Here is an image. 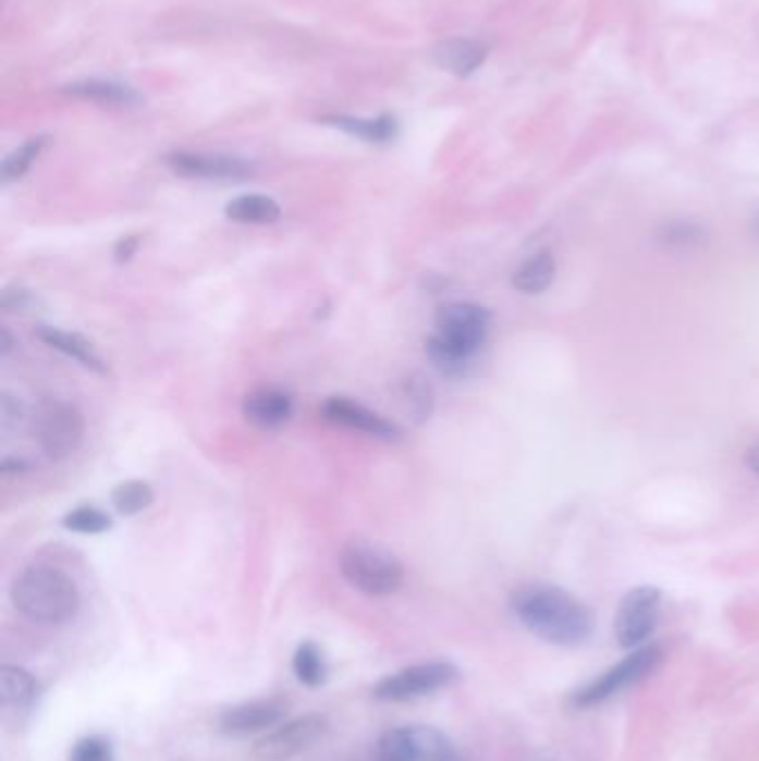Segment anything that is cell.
Listing matches in <instances>:
<instances>
[{
    "mask_svg": "<svg viewBox=\"0 0 759 761\" xmlns=\"http://www.w3.org/2000/svg\"><path fill=\"white\" fill-rule=\"evenodd\" d=\"M511 607L526 630L552 646H579L588 641L595 630L590 607L556 586H524L513 594Z\"/></svg>",
    "mask_w": 759,
    "mask_h": 761,
    "instance_id": "1",
    "label": "cell"
},
{
    "mask_svg": "<svg viewBox=\"0 0 759 761\" xmlns=\"http://www.w3.org/2000/svg\"><path fill=\"white\" fill-rule=\"evenodd\" d=\"M490 332V312L477 303H448L437 312V332L426 341V357L445 377H464Z\"/></svg>",
    "mask_w": 759,
    "mask_h": 761,
    "instance_id": "2",
    "label": "cell"
},
{
    "mask_svg": "<svg viewBox=\"0 0 759 761\" xmlns=\"http://www.w3.org/2000/svg\"><path fill=\"white\" fill-rule=\"evenodd\" d=\"M12 601L27 619L59 626L78 613L81 594L72 577L63 570L32 566L16 577Z\"/></svg>",
    "mask_w": 759,
    "mask_h": 761,
    "instance_id": "3",
    "label": "cell"
},
{
    "mask_svg": "<svg viewBox=\"0 0 759 761\" xmlns=\"http://www.w3.org/2000/svg\"><path fill=\"white\" fill-rule=\"evenodd\" d=\"M343 579L370 597L394 594L403 584V568L381 548L368 543H350L339 554Z\"/></svg>",
    "mask_w": 759,
    "mask_h": 761,
    "instance_id": "4",
    "label": "cell"
},
{
    "mask_svg": "<svg viewBox=\"0 0 759 761\" xmlns=\"http://www.w3.org/2000/svg\"><path fill=\"white\" fill-rule=\"evenodd\" d=\"M34 432L40 450L54 462L72 456L85 439V419L76 405L49 398L40 403L34 419Z\"/></svg>",
    "mask_w": 759,
    "mask_h": 761,
    "instance_id": "5",
    "label": "cell"
},
{
    "mask_svg": "<svg viewBox=\"0 0 759 761\" xmlns=\"http://www.w3.org/2000/svg\"><path fill=\"white\" fill-rule=\"evenodd\" d=\"M662 656H664L662 648L657 643L635 648L628 656L622 659L617 666L605 671L599 679L590 682L588 686L575 690L571 697V703L575 708H592L609 701L611 697L620 695L624 688L635 686L637 682L648 677L657 666H660Z\"/></svg>",
    "mask_w": 759,
    "mask_h": 761,
    "instance_id": "6",
    "label": "cell"
},
{
    "mask_svg": "<svg viewBox=\"0 0 759 761\" xmlns=\"http://www.w3.org/2000/svg\"><path fill=\"white\" fill-rule=\"evenodd\" d=\"M460 679V668L450 662H430L403 668L385 679H381L372 695L379 701H413L437 690H443Z\"/></svg>",
    "mask_w": 759,
    "mask_h": 761,
    "instance_id": "7",
    "label": "cell"
},
{
    "mask_svg": "<svg viewBox=\"0 0 759 761\" xmlns=\"http://www.w3.org/2000/svg\"><path fill=\"white\" fill-rule=\"evenodd\" d=\"M662 592L654 586H637L624 594L615 615V639L622 648H639L660 622Z\"/></svg>",
    "mask_w": 759,
    "mask_h": 761,
    "instance_id": "8",
    "label": "cell"
},
{
    "mask_svg": "<svg viewBox=\"0 0 759 761\" xmlns=\"http://www.w3.org/2000/svg\"><path fill=\"white\" fill-rule=\"evenodd\" d=\"M328 731V720L321 715H306L283 726H277L255 746V754L261 761H287L301 752L310 750Z\"/></svg>",
    "mask_w": 759,
    "mask_h": 761,
    "instance_id": "9",
    "label": "cell"
},
{
    "mask_svg": "<svg viewBox=\"0 0 759 761\" xmlns=\"http://www.w3.org/2000/svg\"><path fill=\"white\" fill-rule=\"evenodd\" d=\"M172 172L187 179L208 181H243L255 174V165L238 157L228 155H194V151H174L166 157Z\"/></svg>",
    "mask_w": 759,
    "mask_h": 761,
    "instance_id": "10",
    "label": "cell"
},
{
    "mask_svg": "<svg viewBox=\"0 0 759 761\" xmlns=\"http://www.w3.org/2000/svg\"><path fill=\"white\" fill-rule=\"evenodd\" d=\"M290 703L281 697H270V699H255L245 701L238 705L228 708L221 715V731L232 737H247L257 735L268 728L279 726L285 715H287Z\"/></svg>",
    "mask_w": 759,
    "mask_h": 761,
    "instance_id": "11",
    "label": "cell"
},
{
    "mask_svg": "<svg viewBox=\"0 0 759 761\" xmlns=\"http://www.w3.org/2000/svg\"><path fill=\"white\" fill-rule=\"evenodd\" d=\"M323 415L328 421H332L336 426L359 430V432L375 437V439H381V441H396L401 437V430L396 428V424L388 421L385 417L366 408V405L352 401V398H345V396H330L323 403Z\"/></svg>",
    "mask_w": 759,
    "mask_h": 761,
    "instance_id": "12",
    "label": "cell"
},
{
    "mask_svg": "<svg viewBox=\"0 0 759 761\" xmlns=\"http://www.w3.org/2000/svg\"><path fill=\"white\" fill-rule=\"evenodd\" d=\"M294 415L292 396L274 385H261L245 394L243 417L259 430H279Z\"/></svg>",
    "mask_w": 759,
    "mask_h": 761,
    "instance_id": "13",
    "label": "cell"
},
{
    "mask_svg": "<svg viewBox=\"0 0 759 761\" xmlns=\"http://www.w3.org/2000/svg\"><path fill=\"white\" fill-rule=\"evenodd\" d=\"M432 57L437 65L443 67L445 72L454 76H470L483 65L488 49L483 42L473 38H450L434 47Z\"/></svg>",
    "mask_w": 759,
    "mask_h": 761,
    "instance_id": "14",
    "label": "cell"
},
{
    "mask_svg": "<svg viewBox=\"0 0 759 761\" xmlns=\"http://www.w3.org/2000/svg\"><path fill=\"white\" fill-rule=\"evenodd\" d=\"M36 336L45 345L59 349L61 354H65V357H70L76 364H81L83 368H87L91 372H98V375L108 372V364L100 359V354L94 349V345L87 339H83L81 334L65 332V330L52 328V326H42V328L36 330Z\"/></svg>",
    "mask_w": 759,
    "mask_h": 761,
    "instance_id": "15",
    "label": "cell"
},
{
    "mask_svg": "<svg viewBox=\"0 0 759 761\" xmlns=\"http://www.w3.org/2000/svg\"><path fill=\"white\" fill-rule=\"evenodd\" d=\"M225 217L243 225H272L281 219V206L272 196L243 194L228 202Z\"/></svg>",
    "mask_w": 759,
    "mask_h": 761,
    "instance_id": "16",
    "label": "cell"
},
{
    "mask_svg": "<svg viewBox=\"0 0 759 761\" xmlns=\"http://www.w3.org/2000/svg\"><path fill=\"white\" fill-rule=\"evenodd\" d=\"M554 270H556L554 257L548 249H541L515 270L513 285L522 294H541L543 290L550 287L554 279Z\"/></svg>",
    "mask_w": 759,
    "mask_h": 761,
    "instance_id": "17",
    "label": "cell"
},
{
    "mask_svg": "<svg viewBox=\"0 0 759 761\" xmlns=\"http://www.w3.org/2000/svg\"><path fill=\"white\" fill-rule=\"evenodd\" d=\"M326 125L339 127L350 136L364 138L368 143H388L396 136L399 125L392 116H379V119H354V116H326Z\"/></svg>",
    "mask_w": 759,
    "mask_h": 761,
    "instance_id": "18",
    "label": "cell"
},
{
    "mask_svg": "<svg viewBox=\"0 0 759 761\" xmlns=\"http://www.w3.org/2000/svg\"><path fill=\"white\" fill-rule=\"evenodd\" d=\"M377 761H421L417 726L383 733L377 744Z\"/></svg>",
    "mask_w": 759,
    "mask_h": 761,
    "instance_id": "19",
    "label": "cell"
},
{
    "mask_svg": "<svg viewBox=\"0 0 759 761\" xmlns=\"http://www.w3.org/2000/svg\"><path fill=\"white\" fill-rule=\"evenodd\" d=\"M38 697V682L19 666L0 671V699L12 708H29Z\"/></svg>",
    "mask_w": 759,
    "mask_h": 761,
    "instance_id": "20",
    "label": "cell"
},
{
    "mask_svg": "<svg viewBox=\"0 0 759 761\" xmlns=\"http://www.w3.org/2000/svg\"><path fill=\"white\" fill-rule=\"evenodd\" d=\"M65 91L78 98L96 100V103H106V106H132L138 100V94L132 87L112 83V81H83V83L68 85Z\"/></svg>",
    "mask_w": 759,
    "mask_h": 761,
    "instance_id": "21",
    "label": "cell"
},
{
    "mask_svg": "<svg viewBox=\"0 0 759 761\" xmlns=\"http://www.w3.org/2000/svg\"><path fill=\"white\" fill-rule=\"evenodd\" d=\"M292 668H294L296 679L310 688H317L326 682L328 671H326L323 654H321L319 646L313 641H306L296 648L294 659H292Z\"/></svg>",
    "mask_w": 759,
    "mask_h": 761,
    "instance_id": "22",
    "label": "cell"
},
{
    "mask_svg": "<svg viewBox=\"0 0 759 761\" xmlns=\"http://www.w3.org/2000/svg\"><path fill=\"white\" fill-rule=\"evenodd\" d=\"M112 503L117 507V513L125 517H134L155 503V490H151L147 481L132 479L117 486V490L112 492Z\"/></svg>",
    "mask_w": 759,
    "mask_h": 761,
    "instance_id": "23",
    "label": "cell"
},
{
    "mask_svg": "<svg viewBox=\"0 0 759 761\" xmlns=\"http://www.w3.org/2000/svg\"><path fill=\"white\" fill-rule=\"evenodd\" d=\"M45 145H47V136H36V138H29L25 145H21L16 151H12V155L5 159L3 168H0V172H3V183H12L25 176L32 163L40 157Z\"/></svg>",
    "mask_w": 759,
    "mask_h": 761,
    "instance_id": "24",
    "label": "cell"
},
{
    "mask_svg": "<svg viewBox=\"0 0 759 761\" xmlns=\"http://www.w3.org/2000/svg\"><path fill=\"white\" fill-rule=\"evenodd\" d=\"M417 733H419L421 761H464L457 746H454L441 731L417 726Z\"/></svg>",
    "mask_w": 759,
    "mask_h": 761,
    "instance_id": "25",
    "label": "cell"
},
{
    "mask_svg": "<svg viewBox=\"0 0 759 761\" xmlns=\"http://www.w3.org/2000/svg\"><path fill=\"white\" fill-rule=\"evenodd\" d=\"M63 526L78 535H100L112 528V517L94 505H81L63 519Z\"/></svg>",
    "mask_w": 759,
    "mask_h": 761,
    "instance_id": "26",
    "label": "cell"
},
{
    "mask_svg": "<svg viewBox=\"0 0 759 761\" xmlns=\"http://www.w3.org/2000/svg\"><path fill=\"white\" fill-rule=\"evenodd\" d=\"M403 398L408 401L411 405V415L421 424L426 419H430L432 415V408H434V394H432V388L430 383L419 377V375H413L408 377L406 381H403Z\"/></svg>",
    "mask_w": 759,
    "mask_h": 761,
    "instance_id": "27",
    "label": "cell"
},
{
    "mask_svg": "<svg viewBox=\"0 0 759 761\" xmlns=\"http://www.w3.org/2000/svg\"><path fill=\"white\" fill-rule=\"evenodd\" d=\"M70 761H112V746L103 737H85L72 748Z\"/></svg>",
    "mask_w": 759,
    "mask_h": 761,
    "instance_id": "28",
    "label": "cell"
},
{
    "mask_svg": "<svg viewBox=\"0 0 759 761\" xmlns=\"http://www.w3.org/2000/svg\"><path fill=\"white\" fill-rule=\"evenodd\" d=\"M664 241L671 245V247H690L695 243L701 241V228L697 225H690V223H677V225H671L666 228L664 232Z\"/></svg>",
    "mask_w": 759,
    "mask_h": 761,
    "instance_id": "29",
    "label": "cell"
},
{
    "mask_svg": "<svg viewBox=\"0 0 759 761\" xmlns=\"http://www.w3.org/2000/svg\"><path fill=\"white\" fill-rule=\"evenodd\" d=\"M138 245H140L138 236H123V238L114 245V259H117V263H127V261L134 257V254H136Z\"/></svg>",
    "mask_w": 759,
    "mask_h": 761,
    "instance_id": "30",
    "label": "cell"
},
{
    "mask_svg": "<svg viewBox=\"0 0 759 761\" xmlns=\"http://www.w3.org/2000/svg\"><path fill=\"white\" fill-rule=\"evenodd\" d=\"M27 300H29V292H25V290H21V287H10V290H5V294H3V308L8 310V312H14V310H23L25 306H27Z\"/></svg>",
    "mask_w": 759,
    "mask_h": 761,
    "instance_id": "31",
    "label": "cell"
},
{
    "mask_svg": "<svg viewBox=\"0 0 759 761\" xmlns=\"http://www.w3.org/2000/svg\"><path fill=\"white\" fill-rule=\"evenodd\" d=\"M746 466H748V470H750L752 475L759 477V443H755V445L748 447V452H746Z\"/></svg>",
    "mask_w": 759,
    "mask_h": 761,
    "instance_id": "32",
    "label": "cell"
},
{
    "mask_svg": "<svg viewBox=\"0 0 759 761\" xmlns=\"http://www.w3.org/2000/svg\"><path fill=\"white\" fill-rule=\"evenodd\" d=\"M0 339H3V343H0V345H3V349H0V352H3V357H8L10 349H12V339H10V332H8V330H3V332H0Z\"/></svg>",
    "mask_w": 759,
    "mask_h": 761,
    "instance_id": "33",
    "label": "cell"
}]
</instances>
